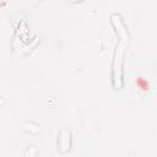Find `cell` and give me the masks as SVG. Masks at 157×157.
<instances>
[{
	"label": "cell",
	"instance_id": "6da1fadb",
	"mask_svg": "<svg viewBox=\"0 0 157 157\" xmlns=\"http://www.w3.org/2000/svg\"><path fill=\"white\" fill-rule=\"evenodd\" d=\"M117 32H119L120 40H119V44L117 47V52H115V56H114V63H113V82H114V86L119 88L121 86V60H123V54H124L125 48H126L128 34L125 33L124 25L121 26V28L117 27Z\"/></svg>",
	"mask_w": 157,
	"mask_h": 157
}]
</instances>
